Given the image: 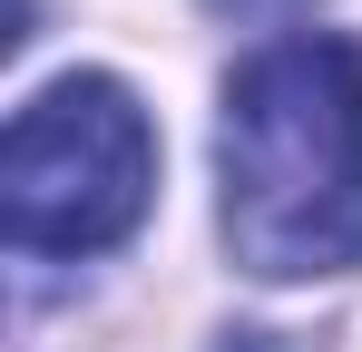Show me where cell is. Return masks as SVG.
<instances>
[{"mask_svg":"<svg viewBox=\"0 0 362 352\" xmlns=\"http://www.w3.org/2000/svg\"><path fill=\"white\" fill-rule=\"evenodd\" d=\"M147 186H157L147 108L98 69L40 88L0 137V225L20 254H108L147 216Z\"/></svg>","mask_w":362,"mask_h":352,"instance_id":"cell-2","label":"cell"},{"mask_svg":"<svg viewBox=\"0 0 362 352\" xmlns=\"http://www.w3.org/2000/svg\"><path fill=\"white\" fill-rule=\"evenodd\" d=\"M216 10H235V20H274V10H294V0H216Z\"/></svg>","mask_w":362,"mask_h":352,"instance_id":"cell-3","label":"cell"},{"mask_svg":"<svg viewBox=\"0 0 362 352\" xmlns=\"http://www.w3.org/2000/svg\"><path fill=\"white\" fill-rule=\"evenodd\" d=\"M216 176L245 274L303 284L362 264V49L343 30H294L226 78Z\"/></svg>","mask_w":362,"mask_h":352,"instance_id":"cell-1","label":"cell"}]
</instances>
